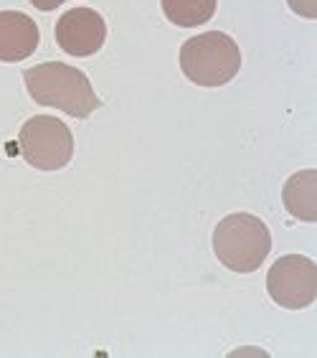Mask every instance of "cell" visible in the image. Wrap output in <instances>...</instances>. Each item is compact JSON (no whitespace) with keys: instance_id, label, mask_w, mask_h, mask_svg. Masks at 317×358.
<instances>
[{"instance_id":"obj_8","label":"cell","mask_w":317,"mask_h":358,"mask_svg":"<svg viewBox=\"0 0 317 358\" xmlns=\"http://www.w3.org/2000/svg\"><path fill=\"white\" fill-rule=\"evenodd\" d=\"M282 203L295 219L315 224L317 221V171H297L282 188Z\"/></svg>"},{"instance_id":"obj_5","label":"cell","mask_w":317,"mask_h":358,"mask_svg":"<svg viewBox=\"0 0 317 358\" xmlns=\"http://www.w3.org/2000/svg\"><path fill=\"white\" fill-rule=\"evenodd\" d=\"M269 297L279 308L302 310L310 308L317 297V264L304 255L279 257L267 275Z\"/></svg>"},{"instance_id":"obj_2","label":"cell","mask_w":317,"mask_h":358,"mask_svg":"<svg viewBox=\"0 0 317 358\" xmlns=\"http://www.w3.org/2000/svg\"><path fill=\"white\" fill-rule=\"evenodd\" d=\"M214 252L231 272H256L272 252L269 227L254 214H228L214 229Z\"/></svg>"},{"instance_id":"obj_7","label":"cell","mask_w":317,"mask_h":358,"mask_svg":"<svg viewBox=\"0 0 317 358\" xmlns=\"http://www.w3.org/2000/svg\"><path fill=\"white\" fill-rule=\"evenodd\" d=\"M41 31L31 15L21 10H0V62L15 64L34 56Z\"/></svg>"},{"instance_id":"obj_1","label":"cell","mask_w":317,"mask_h":358,"mask_svg":"<svg viewBox=\"0 0 317 358\" xmlns=\"http://www.w3.org/2000/svg\"><path fill=\"white\" fill-rule=\"evenodd\" d=\"M23 82L36 104L66 112L69 117L84 120L102 107L97 92L91 90L89 76L69 64L46 62L31 66L23 74Z\"/></svg>"},{"instance_id":"obj_9","label":"cell","mask_w":317,"mask_h":358,"mask_svg":"<svg viewBox=\"0 0 317 358\" xmlns=\"http://www.w3.org/2000/svg\"><path fill=\"white\" fill-rule=\"evenodd\" d=\"M168 21L180 28H196L211 21L219 0H160Z\"/></svg>"},{"instance_id":"obj_6","label":"cell","mask_w":317,"mask_h":358,"mask_svg":"<svg viewBox=\"0 0 317 358\" xmlns=\"http://www.w3.org/2000/svg\"><path fill=\"white\" fill-rule=\"evenodd\" d=\"M56 41L71 56H91L107 41V21L94 8H71L56 21Z\"/></svg>"},{"instance_id":"obj_3","label":"cell","mask_w":317,"mask_h":358,"mask_svg":"<svg viewBox=\"0 0 317 358\" xmlns=\"http://www.w3.org/2000/svg\"><path fill=\"white\" fill-rule=\"evenodd\" d=\"M180 69L198 87H223L242 69L239 43L223 31H206L180 46Z\"/></svg>"},{"instance_id":"obj_11","label":"cell","mask_w":317,"mask_h":358,"mask_svg":"<svg viewBox=\"0 0 317 358\" xmlns=\"http://www.w3.org/2000/svg\"><path fill=\"white\" fill-rule=\"evenodd\" d=\"M64 0H31V6L43 10V13H49V10H56V8L61 6Z\"/></svg>"},{"instance_id":"obj_4","label":"cell","mask_w":317,"mask_h":358,"mask_svg":"<svg viewBox=\"0 0 317 358\" xmlns=\"http://www.w3.org/2000/svg\"><path fill=\"white\" fill-rule=\"evenodd\" d=\"M21 155L36 171H61L74 158V135L59 117L36 115L18 132Z\"/></svg>"},{"instance_id":"obj_10","label":"cell","mask_w":317,"mask_h":358,"mask_svg":"<svg viewBox=\"0 0 317 358\" xmlns=\"http://www.w3.org/2000/svg\"><path fill=\"white\" fill-rule=\"evenodd\" d=\"M287 6H290L297 15H302V18H310V21H315L317 18L315 0H287Z\"/></svg>"}]
</instances>
